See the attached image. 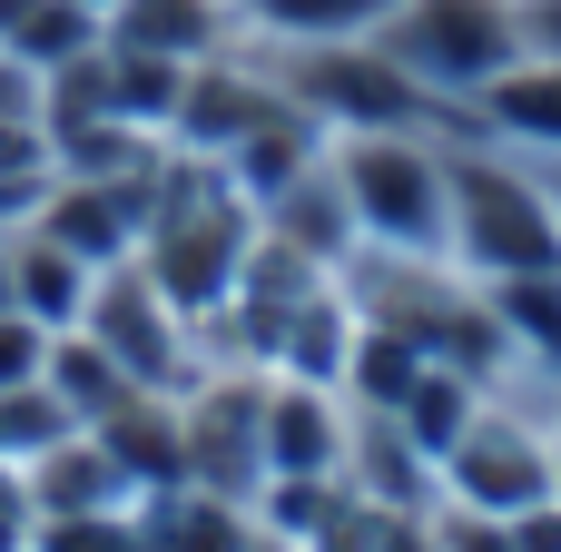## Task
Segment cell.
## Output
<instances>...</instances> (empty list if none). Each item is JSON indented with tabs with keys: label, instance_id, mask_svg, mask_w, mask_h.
Segmentation results:
<instances>
[{
	"label": "cell",
	"instance_id": "obj_17",
	"mask_svg": "<svg viewBox=\"0 0 561 552\" xmlns=\"http://www.w3.org/2000/svg\"><path fill=\"white\" fill-rule=\"evenodd\" d=\"M414 425H424V444L444 454V444H454V385H424V395H414Z\"/></svg>",
	"mask_w": 561,
	"mask_h": 552
},
{
	"label": "cell",
	"instance_id": "obj_19",
	"mask_svg": "<svg viewBox=\"0 0 561 552\" xmlns=\"http://www.w3.org/2000/svg\"><path fill=\"white\" fill-rule=\"evenodd\" d=\"M385 552H424V543H414V533H385Z\"/></svg>",
	"mask_w": 561,
	"mask_h": 552
},
{
	"label": "cell",
	"instance_id": "obj_11",
	"mask_svg": "<svg viewBox=\"0 0 561 552\" xmlns=\"http://www.w3.org/2000/svg\"><path fill=\"white\" fill-rule=\"evenodd\" d=\"M20 286H30V306H39V316H59V306H79V257L49 237V247H30V257H20Z\"/></svg>",
	"mask_w": 561,
	"mask_h": 552
},
{
	"label": "cell",
	"instance_id": "obj_13",
	"mask_svg": "<svg viewBox=\"0 0 561 552\" xmlns=\"http://www.w3.org/2000/svg\"><path fill=\"white\" fill-rule=\"evenodd\" d=\"M325 454H335V444H325V415H316V405H286V415H276V464L306 474V464H325Z\"/></svg>",
	"mask_w": 561,
	"mask_h": 552
},
{
	"label": "cell",
	"instance_id": "obj_20",
	"mask_svg": "<svg viewBox=\"0 0 561 552\" xmlns=\"http://www.w3.org/2000/svg\"><path fill=\"white\" fill-rule=\"evenodd\" d=\"M552 217H561V158H552Z\"/></svg>",
	"mask_w": 561,
	"mask_h": 552
},
{
	"label": "cell",
	"instance_id": "obj_9",
	"mask_svg": "<svg viewBox=\"0 0 561 552\" xmlns=\"http://www.w3.org/2000/svg\"><path fill=\"white\" fill-rule=\"evenodd\" d=\"M49 237H59V247H69V257H108V247H118V237H128V207H118V198H99V188H89V198H69V207H59V217H49Z\"/></svg>",
	"mask_w": 561,
	"mask_h": 552
},
{
	"label": "cell",
	"instance_id": "obj_15",
	"mask_svg": "<svg viewBox=\"0 0 561 552\" xmlns=\"http://www.w3.org/2000/svg\"><path fill=\"white\" fill-rule=\"evenodd\" d=\"M503 306H513V316H523L533 336H561V286H552V277H542V267H533V277H523V286H513Z\"/></svg>",
	"mask_w": 561,
	"mask_h": 552
},
{
	"label": "cell",
	"instance_id": "obj_21",
	"mask_svg": "<svg viewBox=\"0 0 561 552\" xmlns=\"http://www.w3.org/2000/svg\"><path fill=\"white\" fill-rule=\"evenodd\" d=\"M237 10H256V0H237Z\"/></svg>",
	"mask_w": 561,
	"mask_h": 552
},
{
	"label": "cell",
	"instance_id": "obj_18",
	"mask_svg": "<svg viewBox=\"0 0 561 552\" xmlns=\"http://www.w3.org/2000/svg\"><path fill=\"white\" fill-rule=\"evenodd\" d=\"M30 356H39V336H30V326H0V395H10V385H30V375H39V365H30Z\"/></svg>",
	"mask_w": 561,
	"mask_h": 552
},
{
	"label": "cell",
	"instance_id": "obj_2",
	"mask_svg": "<svg viewBox=\"0 0 561 552\" xmlns=\"http://www.w3.org/2000/svg\"><path fill=\"white\" fill-rule=\"evenodd\" d=\"M335 188H345L355 227H375L394 247H444L454 237V168L404 128H355L345 158H335Z\"/></svg>",
	"mask_w": 561,
	"mask_h": 552
},
{
	"label": "cell",
	"instance_id": "obj_10",
	"mask_svg": "<svg viewBox=\"0 0 561 552\" xmlns=\"http://www.w3.org/2000/svg\"><path fill=\"white\" fill-rule=\"evenodd\" d=\"M148 552H247V543H237V514L187 504V514H168V523L148 533Z\"/></svg>",
	"mask_w": 561,
	"mask_h": 552
},
{
	"label": "cell",
	"instance_id": "obj_8",
	"mask_svg": "<svg viewBox=\"0 0 561 552\" xmlns=\"http://www.w3.org/2000/svg\"><path fill=\"white\" fill-rule=\"evenodd\" d=\"M247 20L266 40H375L394 20V0H256Z\"/></svg>",
	"mask_w": 561,
	"mask_h": 552
},
{
	"label": "cell",
	"instance_id": "obj_5",
	"mask_svg": "<svg viewBox=\"0 0 561 552\" xmlns=\"http://www.w3.org/2000/svg\"><path fill=\"white\" fill-rule=\"evenodd\" d=\"M99 30H108V49H158V59L197 69L227 40V0H108Z\"/></svg>",
	"mask_w": 561,
	"mask_h": 552
},
{
	"label": "cell",
	"instance_id": "obj_6",
	"mask_svg": "<svg viewBox=\"0 0 561 552\" xmlns=\"http://www.w3.org/2000/svg\"><path fill=\"white\" fill-rule=\"evenodd\" d=\"M473 109L503 128V138H523V148H542V158H561V59H513L503 79H483L473 89Z\"/></svg>",
	"mask_w": 561,
	"mask_h": 552
},
{
	"label": "cell",
	"instance_id": "obj_16",
	"mask_svg": "<svg viewBox=\"0 0 561 552\" xmlns=\"http://www.w3.org/2000/svg\"><path fill=\"white\" fill-rule=\"evenodd\" d=\"M523 49L533 59H561V0H523Z\"/></svg>",
	"mask_w": 561,
	"mask_h": 552
},
{
	"label": "cell",
	"instance_id": "obj_1",
	"mask_svg": "<svg viewBox=\"0 0 561 552\" xmlns=\"http://www.w3.org/2000/svg\"><path fill=\"white\" fill-rule=\"evenodd\" d=\"M394 49V69L434 99H473L483 79H503L523 59V0H394V20L375 30Z\"/></svg>",
	"mask_w": 561,
	"mask_h": 552
},
{
	"label": "cell",
	"instance_id": "obj_7",
	"mask_svg": "<svg viewBox=\"0 0 561 552\" xmlns=\"http://www.w3.org/2000/svg\"><path fill=\"white\" fill-rule=\"evenodd\" d=\"M473 454H463V494L473 504H493V514H533L542 494H552V464L523 444V435H463Z\"/></svg>",
	"mask_w": 561,
	"mask_h": 552
},
{
	"label": "cell",
	"instance_id": "obj_14",
	"mask_svg": "<svg viewBox=\"0 0 561 552\" xmlns=\"http://www.w3.org/2000/svg\"><path fill=\"white\" fill-rule=\"evenodd\" d=\"M49 552H148V543L118 533L108 514H69V523H49Z\"/></svg>",
	"mask_w": 561,
	"mask_h": 552
},
{
	"label": "cell",
	"instance_id": "obj_12",
	"mask_svg": "<svg viewBox=\"0 0 561 552\" xmlns=\"http://www.w3.org/2000/svg\"><path fill=\"white\" fill-rule=\"evenodd\" d=\"M355 365H365V395H375V405H404V395H414V346H404V336H365Z\"/></svg>",
	"mask_w": 561,
	"mask_h": 552
},
{
	"label": "cell",
	"instance_id": "obj_4",
	"mask_svg": "<svg viewBox=\"0 0 561 552\" xmlns=\"http://www.w3.org/2000/svg\"><path fill=\"white\" fill-rule=\"evenodd\" d=\"M237 237H247L237 198L158 207V277H168V296H178V306H207V296H217V277H227V257H237Z\"/></svg>",
	"mask_w": 561,
	"mask_h": 552
},
{
	"label": "cell",
	"instance_id": "obj_3",
	"mask_svg": "<svg viewBox=\"0 0 561 552\" xmlns=\"http://www.w3.org/2000/svg\"><path fill=\"white\" fill-rule=\"evenodd\" d=\"M454 247L493 277H533L561 257L552 188L513 178V168H454Z\"/></svg>",
	"mask_w": 561,
	"mask_h": 552
}]
</instances>
